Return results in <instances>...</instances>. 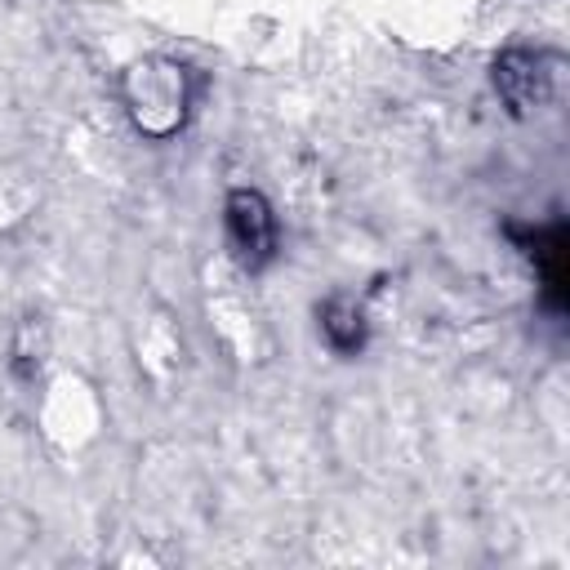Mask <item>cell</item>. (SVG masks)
Returning a JSON list of instances; mask_svg holds the SVG:
<instances>
[{"instance_id":"cell-1","label":"cell","mask_w":570,"mask_h":570,"mask_svg":"<svg viewBox=\"0 0 570 570\" xmlns=\"http://www.w3.org/2000/svg\"><path fill=\"white\" fill-rule=\"evenodd\" d=\"M129 120L138 134L147 138H169L183 129L187 111H191V71L174 58H142L125 71L120 80Z\"/></svg>"},{"instance_id":"cell-2","label":"cell","mask_w":570,"mask_h":570,"mask_svg":"<svg viewBox=\"0 0 570 570\" xmlns=\"http://www.w3.org/2000/svg\"><path fill=\"white\" fill-rule=\"evenodd\" d=\"M223 218H227L232 258L245 272H263L276 258V214H272L267 196L254 191V187H232L227 205H223Z\"/></svg>"},{"instance_id":"cell-3","label":"cell","mask_w":570,"mask_h":570,"mask_svg":"<svg viewBox=\"0 0 570 570\" xmlns=\"http://www.w3.org/2000/svg\"><path fill=\"white\" fill-rule=\"evenodd\" d=\"M494 89L499 98L508 102L512 116H525V111H539L552 94V71L539 53L530 49H503L494 58Z\"/></svg>"},{"instance_id":"cell-4","label":"cell","mask_w":570,"mask_h":570,"mask_svg":"<svg viewBox=\"0 0 570 570\" xmlns=\"http://www.w3.org/2000/svg\"><path fill=\"white\" fill-rule=\"evenodd\" d=\"M525 254L530 263L543 272V307L548 312H566V223H548V227H534L525 236Z\"/></svg>"},{"instance_id":"cell-5","label":"cell","mask_w":570,"mask_h":570,"mask_svg":"<svg viewBox=\"0 0 570 570\" xmlns=\"http://www.w3.org/2000/svg\"><path fill=\"white\" fill-rule=\"evenodd\" d=\"M316 316H321V334H325V343H330L338 356H356V352L365 347V316H361V307H356L352 298L334 294V298L321 303Z\"/></svg>"}]
</instances>
